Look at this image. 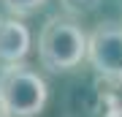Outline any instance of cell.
<instances>
[{
	"instance_id": "cell-7",
	"label": "cell",
	"mask_w": 122,
	"mask_h": 117,
	"mask_svg": "<svg viewBox=\"0 0 122 117\" xmlns=\"http://www.w3.org/2000/svg\"><path fill=\"white\" fill-rule=\"evenodd\" d=\"M0 117H5V112H3V106H0Z\"/></svg>"
},
{
	"instance_id": "cell-2",
	"label": "cell",
	"mask_w": 122,
	"mask_h": 117,
	"mask_svg": "<svg viewBox=\"0 0 122 117\" xmlns=\"http://www.w3.org/2000/svg\"><path fill=\"white\" fill-rule=\"evenodd\" d=\"M49 101L46 79L30 65H5L0 71V106L5 117H38Z\"/></svg>"
},
{
	"instance_id": "cell-3",
	"label": "cell",
	"mask_w": 122,
	"mask_h": 117,
	"mask_svg": "<svg viewBox=\"0 0 122 117\" xmlns=\"http://www.w3.org/2000/svg\"><path fill=\"white\" fill-rule=\"evenodd\" d=\"M87 63L98 76L122 82V22H100L87 35Z\"/></svg>"
},
{
	"instance_id": "cell-5",
	"label": "cell",
	"mask_w": 122,
	"mask_h": 117,
	"mask_svg": "<svg viewBox=\"0 0 122 117\" xmlns=\"http://www.w3.org/2000/svg\"><path fill=\"white\" fill-rule=\"evenodd\" d=\"M3 3H5V8H8L11 17L22 19V17H30V14H35L41 6L46 3V0H3Z\"/></svg>"
},
{
	"instance_id": "cell-6",
	"label": "cell",
	"mask_w": 122,
	"mask_h": 117,
	"mask_svg": "<svg viewBox=\"0 0 122 117\" xmlns=\"http://www.w3.org/2000/svg\"><path fill=\"white\" fill-rule=\"evenodd\" d=\"M60 3L68 14H90V11L98 8L100 0H60Z\"/></svg>"
},
{
	"instance_id": "cell-1",
	"label": "cell",
	"mask_w": 122,
	"mask_h": 117,
	"mask_svg": "<svg viewBox=\"0 0 122 117\" xmlns=\"http://www.w3.org/2000/svg\"><path fill=\"white\" fill-rule=\"evenodd\" d=\"M38 60L52 74H65L87 60V33L71 17H49L38 35Z\"/></svg>"
},
{
	"instance_id": "cell-4",
	"label": "cell",
	"mask_w": 122,
	"mask_h": 117,
	"mask_svg": "<svg viewBox=\"0 0 122 117\" xmlns=\"http://www.w3.org/2000/svg\"><path fill=\"white\" fill-rule=\"evenodd\" d=\"M33 46L30 27L16 17H0V63L5 65H19L25 63L27 52Z\"/></svg>"
}]
</instances>
